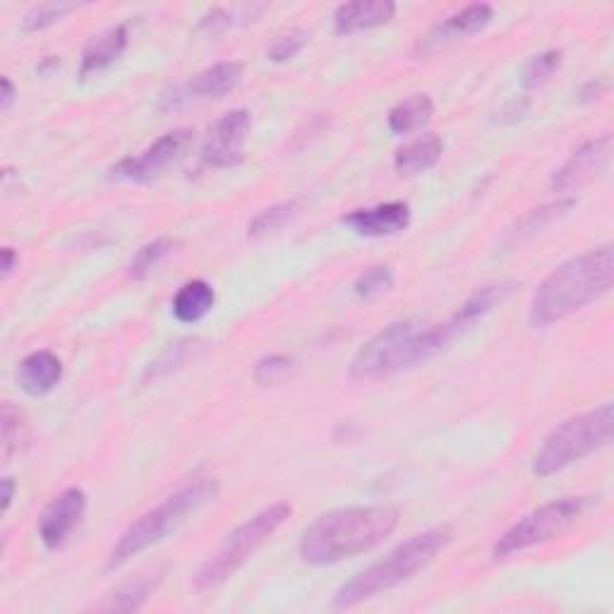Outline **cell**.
Masks as SVG:
<instances>
[{
    "label": "cell",
    "mask_w": 614,
    "mask_h": 614,
    "mask_svg": "<svg viewBox=\"0 0 614 614\" xmlns=\"http://www.w3.org/2000/svg\"><path fill=\"white\" fill-rule=\"evenodd\" d=\"M194 142V130L178 128L163 134L154 144H149L138 157H125L111 169L115 181L128 183H152L173 163L181 161Z\"/></svg>",
    "instance_id": "9"
},
{
    "label": "cell",
    "mask_w": 614,
    "mask_h": 614,
    "mask_svg": "<svg viewBox=\"0 0 614 614\" xmlns=\"http://www.w3.org/2000/svg\"><path fill=\"white\" fill-rule=\"evenodd\" d=\"M466 329L456 318L442 324H421L413 320L392 322L380 334L365 341L351 361V378L361 382L384 380L396 372L413 370L437 358L449 343Z\"/></svg>",
    "instance_id": "3"
},
{
    "label": "cell",
    "mask_w": 614,
    "mask_h": 614,
    "mask_svg": "<svg viewBox=\"0 0 614 614\" xmlns=\"http://www.w3.org/2000/svg\"><path fill=\"white\" fill-rule=\"evenodd\" d=\"M245 66L238 61L217 63L202 72L194 74L188 82L173 87L169 94L161 97V111H178L190 103H202V101H217L231 94L233 89L241 84Z\"/></svg>",
    "instance_id": "10"
},
{
    "label": "cell",
    "mask_w": 614,
    "mask_h": 614,
    "mask_svg": "<svg viewBox=\"0 0 614 614\" xmlns=\"http://www.w3.org/2000/svg\"><path fill=\"white\" fill-rule=\"evenodd\" d=\"M444 154V140L440 134H425V138H417L409 144L396 149L394 154V169L399 175H421L440 163Z\"/></svg>",
    "instance_id": "20"
},
{
    "label": "cell",
    "mask_w": 614,
    "mask_h": 614,
    "mask_svg": "<svg viewBox=\"0 0 614 614\" xmlns=\"http://www.w3.org/2000/svg\"><path fill=\"white\" fill-rule=\"evenodd\" d=\"M614 281V248L601 245L562 262L537 283L529 305V324L547 329L601 301Z\"/></svg>",
    "instance_id": "2"
},
{
    "label": "cell",
    "mask_w": 614,
    "mask_h": 614,
    "mask_svg": "<svg viewBox=\"0 0 614 614\" xmlns=\"http://www.w3.org/2000/svg\"><path fill=\"white\" fill-rule=\"evenodd\" d=\"M18 386L27 396H47L63 380V363L61 358L51 351H34L18 365Z\"/></svg>",
    "instance_id": "17"
},
{
    "label": "cell",
    "mask_w": 614,
    "mask_h": 614,
    "mask_svg": "<svg viewBox=\"0 0 614 614\" xmlns=\"http://www.w3.org/2000/svg\"><path fill=\"white\" fill-rule=\"evenodd\" d=\"M161 583V572L154 574H142L134 581L123 583L121 588H115L113 593L107 595V601L99 603V612H134L140 610L149 597H152Z\"/></svg>",
    "instance_id": "22"
},
{
    "label": "cell",
    "mask_w": 614,
    "mask_h": 614,
    "mask_svg": "<svg viewBox=\"0 0 614 614\" xmlns=\"http://www.w3.org/2000/svg\"><path fill=\"white\" fill-rule=\"evenodd\" d=\"M14 264H18V252H14L12 248H3V264H0V269H3V279H8L12 274Z\"/></svg>",
    "instance_id": "39"
},
{
    "label": "cell",
    "mask_w": 614,
    "mask_h": 614,
    "mask_svg": "<svg viewBox=\"0 0 614 614\" xmlns=\"http://www.w3.org/2000/svg\"><path fill=\"white\" fill-rule=\"evenodd\" d=\"M396 3L394 0H353L334 10V32L339 37H349L365 32V29L384 27L394 20Z\"/></svg>",
    "instance_id": "16"
},
{
    "label": "cell",
    "mask_w": 614,
    "mask_h": 614,
    "mask_svg": "<svg viewBox=\"0 0 614 614\" xmlns=\"http://www.w3.org/2000/svg\"><path fill=\"white\" fill-rule=\"evenodd\" d=\"M310 41V32L308 29H293V32L276 37L272 43L266 47V61L272 63H289L293 58L301 53Z\"/></svg>",
    "instance_id": "32"
},
{
    "label": "cell",
    "mask_w": 614,
    "mask_h": 614,
    "mask_svg": "<svg viewBox=\"0 0 614 614\" xmlns=\"http://www.w3.org/2000/svg\"><path fill=\"white\" fill-rule=\"evenodd\" d=\"M434 115V101L427 94H413L409 99L399 101L396 107L389 111L386 125L394 134H411L415 130L425 128Z\"/></svg>",
    "instance_id": "23"
},
{
    "label": "cell",
    "mask_w": 614,
    "mask_h": 614,
    "mask_svg": "<svg viewBox=\"0 0 614 614\" xmlns=\"http://www.w3.org/2000/svg\"><path fill=\"white\" fill-rule=\"evenodd\" d=\"M14 490H18V485H14L12 477H3V514L10 512V506H12V500H14Z\"/></svg>",
    "instance_id": "38"
},
{
    "label": "cell",
    "mask_w": 614,
    "mask_h": 614,
    "mask_svg": "<svg viewBox=\"0 0 614 614\" xmlns=\"http://www.w3.org/2000/svg\"><path fill=\"white\" fill-rule=\"evenodd\" d=\"M612 157V134L605 132L601 138L583 142L576 152L568 157L562 167L554 171L550 188L554 192H572L583 185H588L601 175Z\"/></svg>",
    "instance_id": "12"
},
{
    "label": "cell",
    "mask_w": 614,
    "mask_h": 614,
    "mask_svg": "<svg viewBox=\"0 0 614 614\" xmlns=\"http://www.w3.org/2000/svg\"><path fill=\"white\" fill-rule=\"evenodd\" d=\"M593 497H564L533 509L514 526H509L492 545V562H504L519 552L543 545L562 535L588 512Z\"/></svg>",
    "instance_id": "8"
},
{
    "label": "cell",
    "mask_w": 614,
    "mask_h": 614,
    "mask_svg": "<svg viewBox=\"0 0 614 614\" xmlns=\"http://www.w3.org/2000/svg\"><path fill=\"white\" fill-rule=\"evenodd\" d=\"M452 541L454 529L449 526V523L411 535L409 541H403L389 552L384 560L370 564L361 574H355L353 578L343 583L334 593L332 605L336 610H351L401 586V583H406L417 572H423L425 566H430L440 552L452 545Z\"/></svg>",
    "instance_id": "4"
},
{
    "label": "cell",
    "mask_w": 614,
    "mask_h": 614,
    "mask_svg": "<svg viewBox=\"0 0 614 614\" xmlns=\"http://www.w3.org/2000/svg\"><path fill=\"white\" fill-rule=\"evenodd\" d=\"M614 432V406L603 403L601 409L568 417L562 425L554 427L543 440L541 449L533 456V475L550 477L576 461L586 459L612 442Z\"/></svg>",
    "instance_id": "6"
},
{
    "label": "cell",
    "mask_w": 614,
    "mask_h": 614,
    "mask_svg": "<svg viewBox=\"0 0 614 614\" xmlns=\"http://www.w3.org/2000/svg\"><path fill=\"white\" fill-rule=\"evenodd\" d=\"M298 212H301V200L279 202L274 207L262 209V212L250 221L248 238H252V241H260V238H266V235L281 231L291 219L298 217Z\"/></svg>",
    "instance_id": "26"
},
{
    "label": "cell",
    "mask_w": 614,
    "mask_h": 614,
    "mask_svg": "<svg viewBox=\"0 0 614 614\" xmlns=\"http://www.w3.org/2000/svg\"><path fill=\"white\" fill-rule=\"evenodd\" d=\"M238 14H241V8L235 10H227V8H214L209 10L207 14H202L198 22V32L207 34V37H221L223 32H229L231 27L238 24Z\"/></svg>",
    "instance_id": "34"
},
{
    "label": "cell",
    "mask_w": 614,
    "mask_h": 614,
    "mask_svg": "<svg viewBox=\"0 0 614 614\" xmlns=\"http://www.w3.org/2000/svg\"><path fill=\"white\" fill-rule=\"evenodd\" d=\"M291 370H293V358L281 355V353H272V355L260 358L258 365H254L252 378L258 384L266 386V384H276L281 380H286L291 374Z\"/></svg>",
    "instance_id": "33"
},
{
    "label": "cell",
    "mask_w": 614,
    "mask_h": 614,
    "mask_svg": "<svg viewBox=\"0 0 614 614\" xmlns=\"http://www.w3.org/2000/svg\"><path fill=\"white\" fill-rule=\"evenodd\" d=\"M399 526V509L389 504L343 506L314 519L303 531L298 554L310 566H332L386 543Z\"/></svg>",
    "instance_id": "1"
},
{
    "label": "cell",
    "mask_w": 614,
    "mask_h": 614,
    "mask_svg": "<svg viewBox=\"0 0 614 614\" xmlns=\"http://www.w3.org/2000/svg\"><path fill=\"white\" fill-rule=\"evenodd\" d=\"M492 20H494V8L492 6H487V3L466 6L463 10L449 14V18L442 20L437 27H432L430 32L421 41H417L415 53L417 56L437 53L446 47H452V43H456V41L481 34L483 29L490 27Z\"/></svg>",
    "instance_id": "13"
},
{
    "label": "cell",
    "mask_w": 614,
    "mask_h": 614,
    "mask_svg": "<svg viewBox=\"0 0 614 614\" xmlns=\"http://www.w3.org/2000/svg\"><path fill=\"white\" fill-rule=\"evenodd\" d=\"M291 514L293 506L289 502H274L252 519H248L245 523H241L233 533L227 535V541L221 543V547L212 557L198 568V574L192 576V586L200 593L223 586V583L241 572V568L254 557V552L291 519Z\"/></svg>",
    "instance_id": "7"
},
{
    "label": "cell",
    "mask_w": 614,
    "mask_h": 614,
    "mask_svg": "<svg viewBox=\"0 0 614 614\" xmlns=\"http://www.w3.org/2000/svg\"><path fill=\"white\" fill-rule=\"evenodd\" d=\"M130 43L128 24H115L103 29L97 37L89 39L82 49L80 61V78L87 80L89 74H97L101 70L111 68L118 58H121Z\"/></svg>",
    "instance_id": "18"
},
{
    "label": "cell",
    "mask_w": 614,
    "mask_h": 614,
    "mask_svg": "<svg viewBox=\"0 0 614 614\" xmlns=\"http://www.w3.org/2000/svg\"><path fill=\"white\" fill-rule=\"evenodd\" d=\"M200 351H202V341H198V339L173 343V346H169L167 351H163V355L159 358V361L152 363V368H149L147 380H152V378L159 380V378H163V374H171L173 370L183 368L188 361H192V358L198 355Z\"/></svg>",
    "instance_id": "27"
},
{
    "label": "cell",
    "mask_w": 614,
    "mask_h": 614,
    "mask_svg": "<svg viewBox=\"0 0 614 614\" xmlns=\"http://www.w3.org/2000/svg\"><path fill=\"white\" fill-rule=\"evenodd\" d=\"M392 289H394V272L392 266L386 264L368 266L365 272L358 274V279L353 281V291L358 298H363V301H374V298H380Z\"/></svg>",
    "instance_id": "28"
},
{
    "label": "cell",
    "mask_w": 614,
    "mask_h": 614,
    "mask_svg": "<svg viewBox=\"0 0 614 614\" xmlns=\"http://www.w3.org/2000/svg\"><path fill=\"white\" fill-rule=\"evenodd\" d=\"M87 512V494L80 487H68L49 504L39 519V537L47 550H58L80 526Z\"/></svg>",
    "instance_id": "14"
},
{
    "label": "cell",
    "mask_w": 614,
    "mask_h": 614,
    "mask_svg": "<svg viewBox=\"0 0 614 614\" xmlns=\"http://www.w3.org/2000/svg\"><path fill=\"white\" fill-rule=\"evenodd\" d=\"M531 111V101L529 99H521V101H512L509 107H504L500 113H497V123L500 125H514L519 121H523V118L529 115Z\"/></svg>",
    "instance_id": "35"
},
{
    "label": "cell",
    "mask_w": 614,
    "mask_h": 614,
    "mask_svg": "<svg viewBox=\"0 0 614 614\" xmlns=\"http://www.w3.org/2000/svg\"><path fill=\"white\" fill-rule=\"evenodd\" d=\"M80 3H66V0H53V3H41L29 10L22 18L24 32H39V29H47L56 22H61L66 14L80 10Z\"/></svg>",
    "instance_id": "30"
},
{
    "label": "cell",
    "mask_w": 614,
    "mask_h": 614,
    "mask_svg": "<svg viewBox=\"0 0 614 614\" xmlns=\"http://www.w3.org/2000/svg\"><path fill=\"white\" fill-rule=\"evenodd\" d=\"M562 61H564L562 49H550L533 56L526 63V68H523V78H521L523 87L526 89L543 87L545 82H550L552 74L562 68Z\"/></svg>",
    "instance_id": "29"
},
{
    "label": "cell",
    "mask_w": 614,
    "mask_h": 614,
    "mask_svg": "<svg viewBox=\"0 0 614 614\" xmlns=\"http://www.w3.org/2000/svg\"><path fill=\"white\" fill-rule=\"evenodd\" d=\"M574 207H576L574 198H560V200L547 202L543 207L531 209V212L523 217L512 231H509L506 245L514 248V245H521L523 241H529V238L537 235L541 231H545L547 227H552V223H557L560 219H564Z\"/></svg>",
    "instance_id": "21"
},
{
    "label": "cell",
    "mask_w": 614,
    "mask_h": 614,
    "mask_svg": "<svg viewBox=\"0 0 614 614\" xmlns=\"http://www.w3.org/2000/svg\"><path fill=\"white\" fill-rule=\"evenodd\" d=\"M0 89H3V92H0V113H10L14 101H18V89H14L10 78L0 80Z\"/></svg>",
    "instance_id": "36"
},
{
    "label": "cell",
    "mask_w": 614,
    "mask_h": 614,
    "mask_svg": "<svg viewBox=\"0 0 614 614\" xmlns=\"http://www.w3.org/2000/svg\"><path fill=\"white\" fill-rule=\"evenodd\" d=\"M411 204L409 202H382L368 209H355V212L341 219L343 227L363 238H386L399 235L411 227Z\"/></svg>",
    "instance_id": "15"
},
{
    "label": "cell",
    "mask_w": 614,
    "mask_h": 614,
    "mask_svg": "<svg viewBox=\"0 0 614 614\" xmlns=\"http://www.w3.org/2000/svg\"><path fill=\"white\" fill-rule=\"evenodd\" d=\"M27 437H29V430H27L24 415L14 406H10V403H3V461L6 463L14 454H20Z\"/></svg>",
    "instance_id": "31"
},
{
    "label": "cell",
    "mask_w": 614,
    "mask_h": 614,
    "mask_svg": "<svg viewBox=\"0 0 614 614\" xmlns=\"http://www.w3.org/2000/svg\"><path fill=\"white\" fill-rule=\"evenodd\" d=\"M509 291H512V289H509V283H487V286L477 289L469 298V301L459 308V312L454 314V318L463 326H466V332H469L473 324L485 320L487 314L504 301V298L509 295Z\"/></svg>",
    "instance_id": "25"
},
{
    "label": "cell",
    "mask_w": 614,
    "mask_h": 614,
    "mask_svg": "<svg viewBox=\"0 0 614 614\" xmlns=\"http://www.w3.org/2000/svg\"><path fill=\"white\" fill-rule=\"evenodd\" d=\"M605 92H607V80L595 78V80H591L586 87L581 89V101H583V103H591V101H595V99L605 97Z\"/></svg>",
    "instance_id": "37"
},
{
    "label": "cell",
    "mask_w": 614,
    "mask_h": 614,
    "mask_svg": "<svg viewBox=\"0 0 614 614\" xmlns=\"http://www.w3.org/2000/svg\"><path fill=\"white\" fill-rule=\"evenodd\" d=\"M214 303H217V293L212 289V283L204 279H192L183 283V286L173 295L171 312L178 322L198 324L214 310Z\"/></svg>",
    "instance_id": "19"
},
{
    "label": "cell",
    "mask_w": 614,
    "mask_h": 614,
    "mask_svg": "<svg viewBox=\"0 0 614 614\" xmlns=\"http://www.w3.org/2000/svg\"><path fill=\"white\" fill-rule=\"evenodd\" d=\"M178 248H181V243L173 241V238H157V241L144 243L128 262V276L134 281H142L149 274H154L163 262L173 258Z\"/></svg>",
    "instance_id": "24"
},
{
    "label": "cell",
    "mask_w": 614,
    "mask_h": 614,
    "mask_svg": "<svg viewBox=\"0 0 614 614\" xmlns=\"http://www.w3.org/2000/svg\"><path fill=\"white\" fill-rule=\"evenodd\" d=\"M250 130L252 113L248 109H235L221 115L202 147V161L212 169H233L235 163L243 161Z\"/></svg>",
    "instance_id": "11"
},
{
    "label": "cell",
    "mask_w": 614,
    "mask_h": 614,
    "mask_svg": "<svg viewBox=\"0 0 614 614\" xmlns=\"http://www.w3.org/2000/svg\"><path fill=\"white\" fill-rule=\"evenodd\" d=\"M217 497V477H194V481H190L181 490H175L171 497H167L154 509H149L140 519H134L123 531V535L118 537V543L109 552L107 566L103 568H107V572H115V568L125 566L132 557H138V554L147 552L149 547L163 543L178 526H183L190 516L198 514L207 504H212Z\"/></svg>",
    "instance_id": "5"
}]
</instances>
